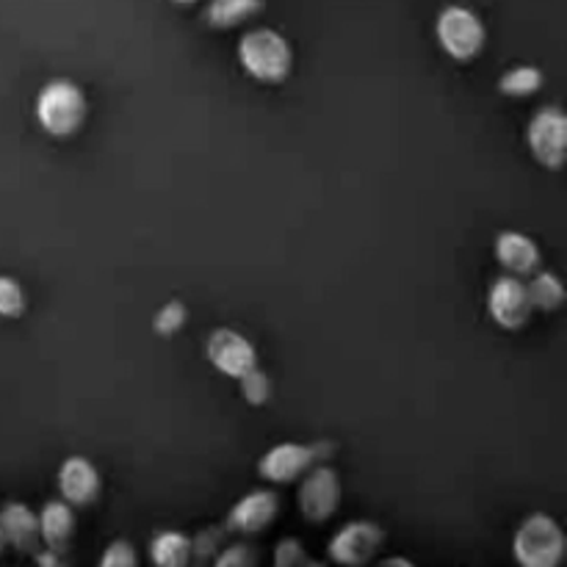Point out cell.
Here are the masks:
<instances>
[{
    "instance_id": "obj_1",
    "label": "cell",
    "mask_w": 567,
    "mask_h": 567,
    "mask_svg": "<svg viewBox=\"0 0 567 567\" xmlns=\"http://www.w3.org/2000/svg\"><path fill=\"white\" fill-rule=\"evenodd\" d=\"M238 64L258 83H282L293 70L291 44L271 28H255L238 39Z\"/></svg>"
},
{
    "instance_id": "obj_2",
    "label": "cell",
    "mask_w": 567,
    "mask_h": 567,
    "mask_svg": "<svg viewBox=\"0 0 567 567\" xmlns=\"http://www.w3.org/2000/svg\"><path fill=\"white\" fill-rule=\"evenodd\" d=\"M37 122L50 136L66 138L86 122V94L66 78L48 81L37 94Z\"/></svg>"
},
{
    "instance_id": "obj_3",
    "label": "cell",
    "mask_w": 567,
    "mask_h": 567,
    "mask_svg": "<svg viewBox=\"0 0 567 567\" xmlns=\"http://www.w3.org/2000/svg\"><path fill=\"white\" fill-rule=\"evenodd\" d=\"M567 537L563 526L546 513H535L513 537V557L524 567H557L563 563Z\"/></svg>"
},
{
    "instance_id": "obj_4",
    "label": "cell",
    "mask_w": 567,
    "mask_h": 567,
    "mask_svg": "<svg viewBox=\"0 0 567 567\" xmlns=\"http://www.w3.org/2000/svg\"><path fill=\"white\" fill-rule=\"evenodd\" d=\"M435 37L443 53L452 55L454 61H474L485 48V22L476 11L465 6H446L435 20Z\"/></svg>"
},
{
    "instance_id": "obj_5",
    "label": "cell",
    "mask_w": 567,
    "mask_h": 567,
    "mask_svg": "<svg viewBox=\"0 0 567 567\" xmlns=\"http://www.w3.org/2000/svg\"><path fill=\"white\" fill-rule=\"evenodd\" d=\"M532 155L546 169H563L567 158V116L559 105H543L526 127Z\"/></svg>"
},
{
    "instance_id": "obj_6",
    "label": "cell",
    "mask_w": 567,
    "mask_h": 567,
    "mask_svg": "<svg viewBox=\"0 0 567 567\" xmlns=\"http://www.w3.org/2000/svg\"><path fill=\"white\" fill-rule=\"evenodd\" d=\"M341 496H343L341 476H338L332 468L316 465V468L305 471L302 474V485H299V493H297L299 513H302V518L308 520V524L319 526L338 513V507H341Z\"/></svg>"
},
{
    "instance_id": "obj_7",
    "label": "cell",
    "mask_w": 567,
    "mask_h": 567,
    "mask_svg": "<svg viewBox=\"0 0 567 567\" xmlns=\"http://www.w3.org/2000/svg\"><path fill=\"white\" fill-rule=\"evenodd\" d=\"M487 313H491V319L496 321L502 330H524V327L529 324L532 313H535V308H532L529 302V293H526L524 277H498L491 286V291H487Z\"/></svg>"
},
{
    "instance_id": "obj_8",
    "label": "cell",
    "mask_w": 567,
    "mask_h": 567,
    "mask_svg": "<svg viewBox=\"0 0 567 567\" xmlns=\"http://www.w3.org/2000/svg\"><path fill=\"white\" fill-rule=\"evenodd\" d=\"M385 543V532L374 520H352L332 535L327 554L336 565L358 567L371 563Z\"/></svg>"
},
{
    "instance_id": "obj_9",
    "label": "cell",
    "mask_w": 567,
    "mask_h": 567,
    "mask_svg": "<svg viewBox=\"0 0 567 567\" xmlns=\"http://www.w3.org/2000/svg\"><path fill=\"white\" fill-rule=\"evenodd\" d=\"M205 354H208L210 365L230 380H238L258 365V352H255L252 341L230 327H219L210 332Z\"/></svg>"
},
{
    "instance_id": "obj_10",
    "label": "cell",
    "mask_w": 567,
    "mask_h": 567,
    "mask_svg": "<svg viewBox=\"0 0 567 567\" xmlns=\"http://www.w3.org/2000/svg\"><path fill=\"white\" fill-rule=\"evenodd\" d=\"M319 463L316 460L313 446H302V443H280L271 446L269 452L260 457L258 474L264 480L275 482V485H291V482L302 480L305 471H310Z\"/></svg>"
},
{
    "instance_id": "obj_11",
    "label": "cell",
    "mask_w": 567,
    "mask_h": 567,
    "mask_svg": "<svg viewBox=\"0 0 567 567\" xmlns=\"http://www.w3.org/2000/svg\"><path fill=\"white\" fill-rule=\"evenodd\" d=\"M280 515V498L271 491H252L238 498L236 507L227 515V529L238 535H258L266 532Z\"/></svg>"
},
{
    "instance_id": "obj_12",
    "label": "cell",
    "mask_w": 567,
    "mask_h": 567,
    "mask_svg": "<svg viewBox=\"0 0 567 567\" xmlns=\"http://www.w3.org/2000/svg\"><path fill=\"white\" fill-rule=\"evenodd\" d=\"M100 471L86 457H66L59 468V493L72 507H89L100 496Z\"/></svg>"
},
{
    "instance_id": "obj_13",
    "label": "cell",
    "mask_w": 567,
    "mask_h": 567,
    "mask_svg": "<svg viewBox=\"0 0 567 567\" xmlns=\"http://www.w3.org/2000/svg\"><path fill=\"white\" fill-rule=\"evenodd\" d=\"M496 260L507 269V275L529 277L540 269V247L526 233L504 230L496 238Z\"/></svg>"
},
{
    "instance_id": "obj_14",
    "label": "cell",
    "mask_w": 567,
    "mask_h": 567,
    "mask_svg": "<svg viewBox=\"0 0 567 567\" xmlns=\"http://www.w3.org/2000/svg\"><path fill=\"white\" fill-rule=\"evenodd\" d=\"M0 532L6 546L17 548L20 554L37 551L39 546V515L28 504L9 502L0 509Z\"/></svg>"
},
{
    "instance_id": "obj_15",
    "label": "cell",
    "mask_w": 567,
    "mask_h": 567,
    "mask_svg": "<svg viewBox=\"0 0 567 567\" xmlns=\"http://www.w3.org/2000/svg\"><path fill=\"white\" fill-rule=\"evenodd\" d=\"M75 537V513H72V504L61 502H48L39 513V540L44 543V548L50 551H66Z\"/></svg>"
},
{
    "instance_id": "obj_16",
    "label": "cell",
    "mask_w": 567,
    "mask_h": 567,
    "mask_svg": "<svg viewBox=\"0 0 567 567\" xmlns=\"http://www.w3.org/2000/svg\"><path fill=\"white\" fill-rule=\"evenodd\" d=\"M194 548L183 532H158L150 543V559L158 567H183L192 563Z\"/></svg>"
},
{
    "instance_id": "obj_17",
    "label": "cell",
    "mask_w": 567,
    "mask_h": 567,
    "mask_svg": "<svg viewBox=\"0 0 567 567\" xmlns=\"http://www.w3.org/2000/svg\"><path fill=\"white\" fill-rule=\"evenodd\" d=\"M260 9H264V0H210L205 20L214 28H236L260 14Z\"/></svg>"
},
{
    "instance_id": "obj_18",
    "label": "cell",
    "mask_w": 567,
    "mask_h": 567,
    "mask_svg": "<svg viewBox=\"0 0 567 567\" xmlns=\"http://www.w3.org/2000/svg\"><path fill=\"white\" fill-rule=\"evenodd\" d=\"M526 293H529L532 308L543 310V313H554L565 305V286L554 271H532Z\"/></svg>"
},
{
    "instance_id": "obj_19",
    "label": "cell",
    "mask_w": 567,
    "mask_h": 567,
    "mask_svg": "<svg viewBox=\"0 0 567 567\" xmlns=\"http://www.w3.org/2000/svg\"><path fill=\"white\" fill-rule=\"evenodd\" d=\"M543 89V72L537 66L520 64L513 66L509 72H504L498 78V92L507 94V97H532L535 92Z\"/></svg>"
},
{
    "instance_id": "obj_20",
    "label": "cell",
    "mask_w": 567,
    "mask_h": 567,
    "mask_svg": "<svg viewBox=\"0 0 567 567\" xmlns=\"http://www.w3.org/2000/svg\"><path fill=\"white\" fill-rule=\"evenodd\" d=\"M25 313V291L14 277L0 275V316L3 319H17Z\"/></svg>"
},
{
    "instance_id": "obj_21",
    "label": "cell",
    "mask_w": 567,
    "mask_h": 567,
    "mask_svg": "<svg viewBox=\"0 0 567 567\" xmlns=\"http://www.w3.org/2000/svg\"><path fill=\"white\" fill-rule=\"evenodd\" d=\"M186 319H188L186 305H183L181 299H169V302H166L164 308L155 313L153 327H155V332H158V336H175V332L183 330Z\"/></svg>"
},
{
    "instance_id": "obj_22",
    "label": "cell",
    "mask_w": 567,
    "mask_h": 567,
    "mask_svg": "<svg viewBox=\"0 0 567 567\" xmlns=\"http://www.w3.org/2000/svg\"><path fill=\"white\" fill-rule=\"evenodd\" d=\"M238 382H241V393L249 404L260 408V404L269 402L271 382H269V377L258 369V365H255L252 371H247L244 377H238Z\"/></svg>"
},
{
    "instance_id": "obj_23",
    "label": "cell",
    "mask_w": 567,
    "mask_h": 567,
    "mask_svg": "<svg viewBox=\"0 0 567 567\" xmlns=\"http://www.w3.org/2000/svg\"><path fill=\"white\" fill-rule=\"evenodd\" d=\"M275 565L277 567H299V565H316V563L308 557V551L302 548V543L293 540V537H288V540L277 543Z\"/></svg>"
},
{
    "instance_id": "obj_24",
    "label": "cell",
    "mask_w": 567,
    "mask_h": 567,
    "mask_svg": "<svg viewBox=\"0 0 567 567\" xmlns=\"http://www.w3.org/2000/svg\"><path fill=\"white\" fill-rule=\"evenodd\" d=\"M258 551H255L249 543H236V546H227L225 551L216 557V565L219 567H252L258 563Z\"/></svg>"
},
{
    "instance_id": "obj_25",
    "label": "cell",
    "mask_w": 567,
    "mask_h": 567,
    "mask_svg": "<svg viewBox=\"0 0 567 567\" xmlns=\"http://www.w3.org/2000/svg\"><path fill=\"white\" fill-rule=\"evenodd\" d=\"M138 557L133 551V546L127 540H114L100 557V565L103 567H136Z\"/></svg>"
},
{
    "instance_id": "obj_26",
    "label": "cell",
    "mask_w": 567,
    "mask_h": 567,
    "mask_svg": "<svg viewBox=\"0 0 567 567\" xmlns=\"http://www.w3.org/2000/svg\"><path fill=\"white\" fill-rule=\"evenodd\" d=\"M385 567H391V565H404V567H413V563H410V559H402V557H391V559H385V563H382Z\"/></svg>"
},
{
    "instance_id": "obj_27",
    "label": "cell",
    "mask_w": 567,
    "mask_h": 567,
    "mask_svg": "<svg viewBox=\"0 0 567 567\" xmlns=\"http://www.w3.org/2000/svg\"><path fill=\"white\" fill-rule=\"evenodd\" d=\"M172 3H177V6H192V3H197V0H172Z\"/></svg>"
},
{
    "instance_id": "obj_28",
    "label": "cell",
    "mask_w": 567,
    "mask_h": 567,
    "mask_svg": "<svg viewBox=\"0 0 567 567\" xmlns=\"http://www.w3.org/2000/svg\"><path fill=\"white\" fill-rule=\"evenodd\" d=\"M6 551V537H3V532H0V554Z\"/></svg>"
}]
</instances>
